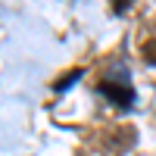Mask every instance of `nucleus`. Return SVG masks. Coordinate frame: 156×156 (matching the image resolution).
Returning a JSON list of instances; mask_svg holds the SVG:
<instances>
[{"instance_id": "f257e3e1", "label": "nucleus", "mask_w": 156, "mask_h": 156, "mask_svg": "<svg viewBox=\"0 0 156 156\" xmlns=\"http://www.w3.org/2000/svg\"><path fill=\"white\" fill-rule=\"evenodd\" d=\"M97 90L103 97H109L112 103H119V106H131V100H134V90H131V84H128V72L125 69H115V75L103 78V81L97 84Z\"/></svg>"}, {"instance_id": "f03ea898", "label": "nucleus", "mask_w": 156, "mask_h": 156, "mask_svg": "<svg viewBox=\"0 0 156 156\" xmlns=\"http://www.w3.org/2000/svg\"><path fill=\"white\" fill-rule=\"evenodd\" d=\"M134 128L131 125H119V128H112V131L106 134V147L109 150H128V147H134Z\"/></svg>"}, {"instance_id": "7ed1b4c3", "label": "nucleus", "mask_w": 156, "mask_h": 156, "mask_svg": "<svg viewBox=\"0 0 156 156\" xmlns=\"http://www.w3.org/2000/svg\"><path fill=\"white\" fill-rule=\"evenodd\" d=\"M78 78H81V69H75V72H69V75H62L59 81H53V90H66V87H72Z\"/></svg>"}, {"instance_id": "20e7f679", "label": "nucleus", "mask_w": 156, "mask_h": 156, "mask_svg": "<svg viewBox=\"0 0 156 156\" xmlns=\"http://www.w3.org/2000/svg\"><path fill=\"white\" fill-rule=\"evenodd\" d=\"M140 53H144V59L150 62V66H156V41L144 44V47H140Z\"/></svg>"}, {"instance_id": "39448f33", "label": "nucleus", "mask_w": 156, "mask_h": 156, "mask_svg": "<svg viewBox=\"0 0 156 156\" xmlns=\"http://www.w3.org/2000/svg\"><path fill=\"white\" fill-rule=\"evenodd\" d=\"M131 3H134V0H112V12H125Z\"/></svg>"}]
</instances>
